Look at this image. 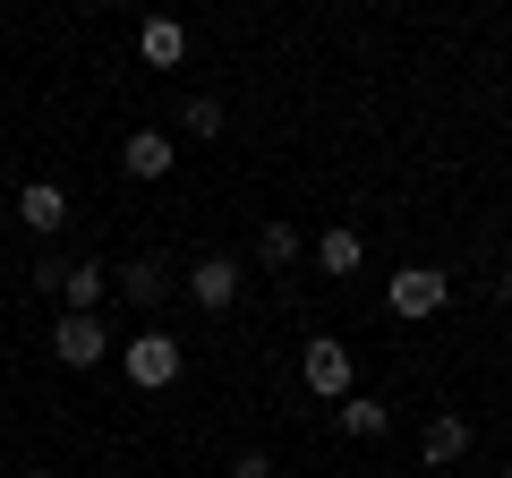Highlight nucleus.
Masks as SVG:
<instances>
[{
  "label": "nucleus",
  "mask_w": 512,
  "mask_h": 478,
  "mask_svg": "<svg viewBox=\"0 0 512 478\" xmlns=\"http://www.w3.org/2000/svg\"><path fill=\"white\" fill-rule=\"evenodd\" d=\"M120 368H128V385H137V393H163V385H180L188 350L171 342L163 325H146V333H128V342H120Z\"/></svg>",
  "instance_id": "1"
},
{
  "label": "nucleus",
  "mask_w": 512,
  "mask_h": 478,
  "mask_svg": "<svg viewBox=\"0 0 512 478\" xmlns=\"http://www.w3.org/2000/svg\"><path fill=\"white\" fill-rule=\"evenodd\" d=\"M299 385H308L316 402H350V393H359V359H350V342L316 333V342H308V359H299Z\"/></svg>",
  "instance_id": "2"
},
{
  "label": "nucleus",
  "mask_w": 512,
  "mask_h": 478,
  "mask_svg": "<svg viewBox=\"0 0 512 478\" xmlns=\"http://www.w3.org/2000/svg\"><path fill=\"white\" fill-rule=\"evenodd\" d=\"M384 299H393V316H436L444 299H453V274H436V265H402V274L384 282Z\"/></svg>",
  "instance_id": "3"
},
{
  "label": "nucleus",
  "mask_w": 512,
  "mask_h": 478,
  "mask_svg": "<svg viewBox=\"0 0 512 478\" xmlns=\"http://www.w3.org/2000/svg\"><path fill=\"white\" fill-rule=\"evenodd\" d=\"M111 291H120L128 308H146V316H154L171 291H180V274H171L163 257H137V265H111Z\"/></svg>",
  "instance_id": "4"
},
{
  "label": "nucleus",
  "mask_w": 512,
  "mask_h": 478,
  "mask_svg": "<svg viewBox=\"0 0 512 478\" xmlns=\"http://www.w3.org/2000/svg\"><path fill=\"white\" fill-rule=\"evenodd\" d=\"M103 350H111L103 316H60V325H52V359H60V368H103Z\"/></svg>",
  "instance_id": "5"
},
{
  "label": "nucleus",
  "mask_w": 512,
  "mask_h": 478,
  "mask_svg": "<svg viewBox=\"0 0 512 478\" xmlns=\"http://www.w3.org/2000/svg\"><path fill=\"white\" fill-rule=\"evenodd\" d=\"M180 291L197 299L205 316H222V308H231V299H239V265H231V257H197V265H188V274H180Z\"/></svg>",
  "instance_id": "6"
},
{
  "label": "nucleus",
  "mask_w": 512,
  "mask_h": 478,
  "mask_svg": "<svg viewBox=\"0 0 512 478\" xmlns=\"http://www.w3.org/2000/svg\"><path fill=\"white\" fill-rule=\"evenodd\" d=\"M103 299H111V265L69 257V274H60V308H69V316H94Z\"/></svg>",
  "instance_id": "7"
},
{
  "label": "nucleus",
  "mask_w": 512,
  "mask_h": 478,
  "mask_svg": "<svg viewBox=\"0 0 512 478\" xmlns=\"http://www.w3.org/2000/svg\"><path fill=\"white\" fill-rule=\"evenodd\" d=\"M18 222L52 239L60 222H69V188H52V180H26V188H18Z\"/></svg>",
  "instance_id": "8"
},
{
  "label": "nucleus",
  "mask_w": 512,
  "mask_h": 478,
  "mask_svg": "<svg viewBox=\"0 0 512 478\" xmlns=\"http://www.w3.org/2000/svg\"><path fill=\"white\" fill-rule=\"evenodd\" d=\"M137 60H146V69H180L188 60V26L180 18H146L137 26Z\"/></svg>",
  "instance_id": "9"
},
{
  "label": "nucleus",
  "mask_w": 512,
  "mask_h": 478,
  "mask_svg": "<svg viewBox=\"0 0 512 478\" xmlns=\"http://www.w3.org/2000/svg\"><path fill=\"white\" fill-rule=\"evenodd\" d=\"M120 163H128V180H163V171L180 163V146H171L163 129H137V137L120 146Z\"/></svg>",
  "instance_id": "10"
},
{
  "label": "nucleus",
  "mask_w": 512,
  "mask_h": 478,
  "mask_svg": "<svg viewBox=\"0 0 512 478\" xmlns=\"http://www.w3.org/2000/svg\"><path fill=\"white\" fill-rule=\"evenodd\" d=\"M333 427H342L350 444H376L384 427H393V410H384L376 393H350V402H333Z\"/></svg>",
  "instance_id": "11"
},
{
  "label": "nucleus",
  "mask_w": 512,
  "mask_h": 478,
  "mask_svg": "<svg viewBox=\"0 0 512 478\" xmlns=\"http://www.w3.org/2000/svg\"><path fill=\"white\" fill-rule=\"evenodd\" d=\"M470 453V419H453V410H436V419H427V436H419V461H461Z\"/></svg>",
  "instance_id": "12"
},
{
  "label": "nucleus",
  "mask_w": 512,
  "mask_h": 478,
  "mask_svg": "<svg viewBox=\"0 0 512 478\" xmlns=\"http://www.w3.org/2000/svg\"><path fill=\"white\" fill-rule=\"evenodd\" d=\"M359 257H367V248H359V231H350V222H333V231L316 239V265H325V274H359Z\"/></svg>",
  "instance_id": "13"
},
{
  "label": "nucleus",
  "mask_w": 512,
  "mask_h": 478,
  "mask_svg": "<svg viewBox=\"0 0 512 478\" xmlns=\"http://www.w3.org/2000/svg\"><path fill=\"white\" fill-rule=\"evenodd\" d=\"M256 265H274V274L299 265V231H291V222H265V231H256Z\"/></svg>",
  "instance_id": "14"
},
{
  "label": "nucleus",
  "mask_w": 512,
  "mask_h": 478,
  "mask_svg": "<svg viewBox=\"0 0 512 478\" xmlns=\"http://www.w3.org/2000/svg\"><path fill=\"white\" fill-rule=\"evenodd\" d=\"M180 129L188 137H222V103H214V94H188V103H180Z\"/></svg>",
  "instance_id": "15"
},
{
  "label": "nucleus",
  "mask_w": 512,
  "mask_h": 478,
  "mask_svg": "<svg viewBox=\"0 0 512 478\" xmlns=\"http://www.w3.org/2000/svg\"><path fill=\"white\" fill-rule=\"evenodd\" d=\"M231 478H274V453H239V461H231Z\"/></svg>",
  "instance_id": "16"
},
{
  "label": "nucleus",
  "mask_w": 512,
  "mask_h": 478,
  "mask_svg": "<svg viewBox=\"0 0 512 478\" xmlns=\"http://www.w3.org/2000/svg\"><path fill=\"white\" fill-rule=\"evenodd\" d=\"M504 308H512V265H504Z\"/></svg>",
  "instance_id": "17"
},
{
  "label": "nucleus",
  "mask_w": 512,
  "mask_h": 478,
  "mask_svg": "<svg viewBox=\"0 0 512 478\" xmlns=\"http://www.w3.org/2000/svg\"><path fill=\"white\" fill-rule=\"evenodd\" d=\"M26 478H52V470H26Z\"/></svg>",
  "instance_id": "18"
},
{
  "label": "nucleus",
  "mask_w": 512,
  "mask_h": 478,
  "mask_svg": "<svg viewBox=\"0 0 512 478\" xmlns=\"http://www.w3.org/2000/svg\"><path fill=\"white\" fill-rule=\"evenodd\" d=\"M0 282H9V265H0Z\"/></svg>",
  "instance_id": "19"
},
{
  "label": "nucleus",
  "mask_w": 512,
  "mask_h": 478,
  "mask_svg": "<svg viewBox=\"0 0 512 478\" xmlns=\"http://www.w3.org/2000/svg\"><path fill=\"white\" fill-rule=\"evenodd\" d=\"M504 478H512V461H504Z\"/></svg>",
  "instance_id": "20"
}]
</instances>
